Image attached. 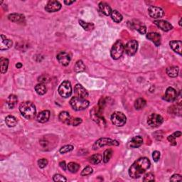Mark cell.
Masks as SVG:
<instances>
[{"mask_svg":"<svg viewBox=\"0 0 182 182\" xmlns=\"http://www.w3.org/2000/svg\"><path fill=\"white\" fill-rule=\"evenodd\" d=\"M151 162L147 157L136 160L129 169V175L132 179H138L150 167Z\"/></svg>","mask_w":182,"mask_h":182,"instance_id":"obj_1","label":"cell"},{"mask_svg":"<svg viewBox=\"0 0 182 182\" xmlns=\"http://www.w3.org/2000/svg\"><path fill=\"white\" fill-rule=\"evenodd\" d=\"M19 111L21 115L27 120H32L36 116V108L35 105L31 102H23L19 106Z\"/></svg>","mask_w":182,"mask_h":182,"instance_id":"obj_2","label":"cell"},{"mask_svg":"<svg viewBox=\"0 0 182 182\" xmlns=\"http://www.w3.org/2000/svg\"><path fill=\"white\" fill-rule=\"evenodd\" d=\"M70 104L72 108L76 111H81L85 110L89 106V102L85 98L79 97H73L70 100Z\"/></svg>","mask_w":182,"mask_h":182,"instance_id":"obj_3","label":"cell"},{"mask_svg":"<svg viewBox=\"0 0 182 182\" xmlns=\"http://www.w3.org/2000/svg\"><path fill=\"white\" fill-rule=\"evenodd\" d=\"M124 51H125V46H124L123 43L120 40L117 41L112 46V49H111V57L114 60L120 59Z\"/></svg>","mask_w":182,"mask_h":182,"instance_id":"obj_4","label":"cell"},{"mask_svg":"<svg viewBox=\"0 0 182 182\" xmlns=\"http://www.w3.org/2000/svg\"><path fill=\"white\" fill-rule=\"evenodd\" d=\"M119 145L120 142L115 140H112L110 138H100L95 142L93 148L94 150H96V149L104 146H118Z\"/></svg>","mask_w":182,"mask_h":182,"instance_id":"obj_5","label":"cell"},{"mask_svg":"<svg viewBox=\"0 0 182 182\" xmlns=\"http://www.w3.org/2000/svg\"><path fill=\"white\" fill-rule=\"evenodd\" d=\"M111 122L117 127H123L127 122V117L123 112H115L111 115Z\"/></svg>","mask_w":182,"mask_h":182,"instance_id":"obj_6","label":"cell"},{"mask_svg":"<svg viewBox=\"0 0 182 182\" xmlns=\"http://www.w3.org/2000/svg\"><path fill=\"white\" fill-rule=\"evenodd\" d=\"M58 91H59V95H61V97L65 98H69L70 96L72 95L71 84H70V83L68 80L63 81L59 86Z\"/></svg>","mask_w":182,"mask_h":182,"instance_id":"obj_7","label":"cell"},{"mask_svg":"<svg viewBox=\"0 0 182 182\" xmlns=\"http://www.w3.org/2000/svg\"><path fill=\"white\" fill-rule=\"evenodd\" d=\"M164 119L161 115L152 113L150 115H149L147 118V123L152 127H157L163 123Z\"/></svg>","mask_w":182,"mask_h":182,"instance_id":"obj_8","label":"cell"},{"mask_svg":"<svg viewBox=\"0 0 182 182\" xmlns=\"http://www.w3.org/2000/svg\"><path fill=\"white\" fill-rule=\"evenodd\" d=\"M138 49V43L135 40H130L125 46V51L128 55H134Z\"/></svg>","mask_w":182,"mask_h":182,"instance_id":"obj_9","label":"cell"},{"mask_svg":"<svg viewBox=\"0 0 182 182\" xmlns=\"http://www.w3.org/2000/svg\"><path fill=\"white\" fill-rule=\"evenodd\" d=\"M91 117H92L93 121H95L96 123H98L100 125H103L105 124V121L101 115V110L99 108H94L91 112Z\"/></svg>","mask_w":182,"mask_h":182,"instance_id":"obj_10","label":"cell"},{"mask_svg":"<svg viewBox=\"0 0 182 182\" xmlns=\"http://www.w3.org/2000/svg\"><path fill=\"white\" fill-rule=\"evenodd\" d=\"M149 15L152 18L159 19L164 16V12L162 8L155 6H151L148 8Z\"/></svg>","mask_w":182,"mask_h":182,"instance_id":"obj_11","label":"cell"},{"mask_svg":"<svg viewBox=\"0 0 182 182\" xmlns=\"http://www.w3.org/2000/svg\"><path fill=\"white\" fill-rule=\"evenodd\" d=\"M61 4L58 1H49L45 6V10L48 12H56L61 9Z\"/></svg>","mask_w":182,"mask_h":182,"instance_id":"obj_12","label":"cell"},{"mask_svg":"<svg viewBox=\"0 0 182 182\" xmlns=\"http://www.w3.org/2000/svg\"><path fill=\"white\" fill-rule=\"evenodd\" d=\"M177 98V92L174 88H173L172 87H169L166 89V93L164 95V100H165L166 101L172 102L176 100Z\"/></svg>","mask_w":182,"mask_h":182,"instance_id":"obj_13","label":"cell"},{"mask_svg":"<svg viewBox=\"0 0 182 182\" xmlns=\"http://www.w3.org/2000/svg\"><path fill=\"white\" fill-rule=\"evenodd\" d=\"M70 59H71L70 55L68 53L65 52V51H62V52L59 53L57 55L58 61L63 66H67L69 65Z\"/></svg>","mask_w":182,"mask_h":182,"instance_id":"obj_14","label":"cell"},{"mask_svg":"<svg viewBox=\"0 0 182 182\" xmlns=\"http://www.w3.org/2000/svg\"><path fill=\"white\" fill-rule=\"evenodd\" d=\"M13 42L12 40L9 39L4 35H1V39H0V49L2 51L7 50L12 47Z\"/></svg>","mask_w":182,"mask_h":182,"instance_id":"obj_15","label":"cell"},{"mask_svg":"<svg viewBox=\"0 0 182 182\" xmlns=\"http://www.w3.org/2000/svg\"><path fill=\"white\" fill-rule=\"evenodd\" d=\"M155 25H157L160 29L164 31H169L173 29V26L168 21L164 20H157L155 21Z\"/></svg>","mask_w":182,"mask_h":182,"instance_id":"obj_16","label":"cell"},{"mask_svg":"<svg viewBox=\"0 0 182 182\" xmlns=\"http://www.w3.org/2000/svg\"><path fill=\"white\" fill-rule=\"evenodd\" d=\"M74 93L77 97L85 98L88 97V93L80 84H77L74 87Z\"/></svg>","mask_w":182,"mask_h":182,"instance_id":"obj_17","label":"cell"},{"mask_svg":"<svg viewBox=\"0 0 182 182\" xmlns=\"http://www.w3.org/2000/svg\"><path fill=\"white\" fill-rule=\"evenodd\" d=\"M147 38L151 41H152L157 46H159L161 44L162 37L160 34L157 32H150V33L147 34Z\"/></svg>","mask_w":182,"mask_h":182,"instance_id":"obj_18","label":"cell"},{"mask_svg":"<svg viewBox=\"0 0 182 182\" xmlns=\"http://www.w3.org/2000/svg\"><path fill=\"white\" fill-rule=\"evenodd\" d=\"M142 143H143V140L142 137L135 136L134 137H132V140H130V142L129 143V147L133 149L139 148V147L142 146Z\"/></svg>","mask_w":182,"mask_h":182,"instance_id":"obj_19","label":"cell"},{"mask_svg":"<svg viewBox=\"0 0 182 182\" xmlns=\"http://www.w3.org/2000/svg\"><path fill=\"white\" fill-rule=\"evenodd\" d=\"M50 111L48 110H44L42 112L38 113L37 115V121L40 123H46L47 121L48 120L49 118H50Z\"/></svg>","mask_w":182,"mask_h":182,"instance_id":"obj_20","label":"cell"},{"mask_svg":"<svg viewBox=\"0 0 182 182\" xmlns=\"http://www.w3.org/2000/svg\"><path fill=\"white\" fill-rule=\"evenodd\" d=\"M170 47L172 48V50L178 53L179 55H181V46L182 43L181 41H172L170 42Z\"/></svg>","mask_w":182,"mask_h":182,"instance_id":"obj_21","label":"cell"},{"mask_svg":"<svg viewBox=\"0 0 182 182\" xmlns=\"http://www.w3.org/2000/svg\"><path fill=\"white\" fill-rule=\"evenodd\" d=\"M99 9L102 14L105 15V16H110L112 12V9L109 4H108L105 2H100L99 4Z\"/></svg>","mask_w":182,"mask_h":182,"instance_id":"obj_22","label":"cell"},{"mask_svg":"<svg viewBox=\"0 0 182 182\" xmlns=\"http://www.w3.org/2000/svg\"><path fill=\"white\" fill-rule=\"evenodd\" d=\"M59 118L60 121L62 122L63 123H65L66 125H69L70 121L71 120V116H70L69 113L66 111H63V112H60Z\"/></svg>","mask_w":182,"mask_h":182,"instance_id":"obj_23","label":"cell"},{"mask_svg":"<svg viewBox=\"0 0 182 182\" xmlns=\"http://www.w3.org/2000/svg\"><path fill=\"white\" fill-rule=\"evenodd\" d=\"M8 19L10 21L17 23H22L25 20L24 16L19 14H11L8 16Z\"/></svg>","mask_w":182,"mask_h":182,"instance_id":"obj_24","label":"cell"},{"mask_svg":"<svg viewBox=\"0 0 182 182\" xmlns=\"http://www.w3.org/2000/svg\"><path fill=\"white\" fill-rule=\"evenodd\" d=\"M179 68L177 66H171L166 68V74L171 78H176L179 74Z\"/></svg>","mask_w":182,"mask_h":182,"instance_id":"obj_25","label":"cell"},{"mask_svg":"<svg viewBox=\"0 0 182 182\" xmlns=\"http://www.w3.org/2000/svg\"><path fill=\"white\" fill-rule=\"evenodd\" d=\"M132 27H133L134 29H135L136 30H137L141 34H146L147 28L142 22L137 23V21L135 23H132Z\"/></svg>","mask_w":182,"mask_h":182,"instance_id":"obj_26","label":"cell"},{"mask_svg":"<svg viewBox=\"0 0 182 182\" xmlns=\"http://www.w3.org/2000/svg\"><path fill=\"white\" fill-rule=\"evenodd\" d=\"M5 122L6 125L9 127H14L17 124L16 118L15 117L12 116V115H8V116L6 117Z\"/></svg>","mask_w":182,"mask_h":182,"instance_id":"obj_27","label":"cell"},{"mask_svg":"<svg viewBox=\"0 0 182 182\" xmlns=\"http://www.w3.org/2000/svg\"><path fill=\"white\" fill-rule=\"evenodd\" d=\"M18 101V98L15 95H10L9 96L8 99H7V105L9 106V108L10 109H13L16 106V102Z\"/></svg>","mask_w":182,"mask_h":182,"instance_id":"obj_28","label":"cell"},{"mask_svg":"<svg viewBox=\"0 0 182 182\" xmlns=\"http://www.w3.org/2000/svg\"><path fill=\"white\" fill-rule=\"evenodd\" d=\"M110 16H111V18H112V20L116 23L121 22L122 20H123V19L122 14L119 12H117V10L112 11Z\"/></svg>","mask_w":182,"mask_h":182,"instance_id":"obj_29","label":"cell"},{"mask_svg":"<svg viewBox=\"0 0 182 182\" xmlns=\"http://www.w3.org/2000/svg\"><path fill=\"white\" fill-rule=\"evenodd\" d=\"M35 91L38 95H43L46 94L47 92V88L44 83H39V84H37L35 86Z\"/></svg>","mask_w":182,"mask_h":182,"instance_id":"obj_30","label":"cell"},{"mask_svg":"<svg viewBox=\"0 0 182 182\" xmlns=\"http://www.w3.org/2000/svg\"><path fill=\"white\" fill-rule=\"evenodd\" d=\"M146 104L147 102L144 98H138L134 102V108H136V110H142L145 108Z\"/></svg>","mask_w":182,"mask_h":182,"instance_id":"obj_31","label":"cell"},{"mask_svg":"<svg viewBox=\"0 0 182 182\" xmlns=\"http://www.w3.org/2000/svg\"><path fill=\"white\" fill-rule=\"evenodd\" d=\"M89 161L93 164H98L102 161V156L100 154H95L89 158Z\"/></svg>","mask_w":182,"mask_h":182,"instance_id":"obj_32","label":"cell"},{"mask_svg":"<svg viewBox=\"0 0 182 182\" xmlns=\"http://www.w3.org/2000/svg\"><path fill=\"white\" fill-rule=\"evenodd\" d=\"M74 70L76 73H80L84 71L85 70V66L83 62L80 60V61H78L75 64L74 66Z\"/></svg>","mask_w":182,"mask_h":182,"instance_id":"obj_33","label":"cell"},{"mask_svg":"<svg viewBox=\"0 0 182 182\" xmlns=\"http://www.w3.org/2000/svg\"><path fill=\"white\" fill-rule=\"evenodd\" d=\"M0 65H1V73H5L8 70L9 60L7 59L2 58L1 61H0Z\"/></svg>","mask_w":182,"mask_h":182,"instance_id":"obj_34","label":"cell"},{"mask_svg":"<svg viewBox=\"0 0 182 182\" xmlns=\"http://www.w3.org/2000/svg\"><path fill=\"white\" fill-rule=\"evenodd\" d=\"M68 171L71 173H76L80 169V165L76 162H70L67 165Z\"/></svg>","mask_w":182,"mask_h":182,"instance_id":"obj_35","label":"cell"},{"mask_svg":"<svg viewBox=\"0 0 182 182\" xmlns=\"http://www.w3.org/2000/svg\"><path fill=\"white\" fill-rule=\"evenodd\" d=\"M79 24H80L81 27L83 28V29L85 30V31H91V30H93L95 27V26L93 23H87L85 22L84 21L79 20Z\"/></svg>","mask_w":182,"mask_h":182,"instance_id":"obj_36","label":"cell"},{"mask_svg":"<svg viewBox=\"0 0 182 182\" xmlns=\"http://www.w3.org/2000/svg\"><path fill=\"white\" fill-rule=\"evenodd\" d=\"M112 156V150L110 149H106L105 151L104 152L103 154V162L105 163H108V162L110 161Z\"/></svg>","mask_w":182,"mask_h":182,"instance_id":"obj_37","label":"cell"},{"mask_svg":"<svg viewBox=\"0 0 182 182\" xmlns=\"http://www.w3.org/2000/svg\"><path fill=\"white\" fill-rule=\"evenodd\" d=\"M73 148L74 147L73 145H65V146L62 147L60 149L59 152L61 154H66V153L69 152H70V151H72L73 149Z\"/></svg>","mask_w":182,"mask_h":182,"instance_id":"obj_38","label":"cell"},{"mask_svg":"<svg viewBox=\"0 0 182 182\" xmlns=\"http://www.w3.org/2000/svg\"><path fill=\"white\" fill-rule=\"evenodd\" d=\"M80 123H82V120H81L80 118H78V117L73 118V117H71V120H70V121L69 125L78 126L80 125Z\"/></svg>","mask_w":182,"mask_h":182,"instance_id":"obj_39","label":"cell"},{"mask_svg":"<svg viewBox=\"0 0 182 182\" xmlns=\"http://www.w3.org/2000/svg\"><path fill=\"white\" fill-rule=\"evenodd\" d=\"M93 172V168H91V166H87L81 172V176H88V175L91 174Z\"/></svg>","mask_w":182,"mask_h":182,"instance_id":"obj_40","label":"cell"},{"mask_svg":"<svg viewBox=\"0 0 182 182\" xmlns=\"http://www.w3.org/2000/svg\"><path fill=\"white\" fill-rule=\"evenodd\" d=\"M144 181H155V175L152 173H148L145 175L144 179H143Z\"/></svg>","mask_w":182,"mask_h":182,"instance_id":"obj_41","label":"cell"},{"mask_svg":"<svg viewBox=\"0 0 182 182\" xmlns=\"http://www.w3.org/2000/svg\"><path fill=\"white\" fill-rule=\"evenodd\" d=\"M53 181H66L67 179H66L63 176H62L61 174H55L53 176Z\"/></svg>","mask_w":182,"mask_h":182,"instance_id":"obj_42","label":"cell"},{"mask_svg":"<svg viewBox=\"0 0 182 182\" xmlns=\"http://www.w3.org/2000/svg\"><path fill=\"white\" fill-rule=\"evenodd\" d=\"M38 166H39L40 168H44L46 167L47 166V164H48V161H47V159H41L38 161Z\"/></svg>","mask_w":182,"mask_h":182,"instance_id":"obj_43","label":"cell"},{"mask_svg":"<svg viewBox=\"0 0 182 182\" xmlns=\"http://www.w3.org/2000/svg\"><path fill=\"white\" fill-rule=\"evenodd\" d=\"M160 156H161V155H160V152L159 151H154L153 153H152V158L154 159V161H155V162H157L158 161H159V159H160Z\"/></svg>","mask_w":182,"mask_h":182,"instance_id":"obj_44","label":"cell"},{"mask_svg":"<svg viewBox=\"0 0 182 182\" xmlns=\"http://www.w3.org/2000/svg\"><path fill=\"white\" fill-rule=\"evenodd\" d=\"M176 137L173 135V134H172V135H170L167 137V140L169 142H170V144L173 145V146H175V145H177V141H176Z\"/></svg>","mask_w":182,"mask_h":182,"instance_id":"obj_45","label":"cell"},{"mask_svg":"<svg viewBox=\"0 0 182 182\" xmlns=\"http://www.w3.org/2000/svg\"><path fill=\"white\" fill-rule=\"evenodd\" d=\"M171 181H182V177L179 174H174L171 177L170 179Z\"/></svg>","mask_w":182,"mask_h":182,"instance_id":"obj_46","label":"cell"},{"mask_svg":"<svg viewBox=\"0 0 182 182\" xmlns=\"http://www.w3.org/2000/svg\"><path fill=\"white\" fill-rule=\"evenodd\" d=\"M38 81H39L40 83H48L49 81V78L48 76H41V77L38 78Z\"/></svg>","mask_w":182,"mask_h":182,"instance_id":"obj_47","label":"cell"},{"mask_svg":"<svg viewBox=\"0 0 182 182\" xmlns=\"http://www.w3.org/2000/svg\"><path fill=\"white\" fill-rule=\"evenodd\" d=\"M60 166H61V169H63L64 171H66V168H67V165H66V162H61L59 164Z\"/></svg>","mask_w":182,"mask_h":182,"instance_id":"obj_48","label":"cell"},{"mask_svg":"<svg viewBox=\"0 0 182 182\" xmlns=\"http://www.w3.org/2000/svg\"><path fill=\"white\" fill-rule=\"evenodd\" d=\"M173 135H174L175 137H181V132H179V131H177V132H174V134H172Z\"/></svg>","mask_w":182,"mask_h":182,"instance_id":"obj_49","label":"cell"},{"mask_svg":"<svg viewBox=\"0 0 182 182\" xmlns=\"http://www.w3.org/2000/svg\"><path fill=\"white\" fill-rule=\"evenodd\" d=\"M75 1H64V3H65L66 5H70V4H72L74 3Z\"/></svg>","mask_w":182,"mask_h":182,"instance_id":"obj_50","label":"cell"},{"mask_svg":"<svg viewBox=\"0 0 182 182\" xmlns=\"http://www.w3.org/2000/svg\"><path fill=\"white\" fill-rule=\"evenodd\" d=\"M16 67L17 68H21V67H22V64H21V63H18L16 64Z\"/></svg>","mask_w":182,"mask_h":182,"instance_id":"obj_51","label":"cell"},{"mask_svg":"<svg viewBox=\"0 0 182 182\" xmlns=\"http://www.w3.org/2000/svg\"><path fill=\"white\" fill-rule=\"evenodd\" d=\"M179 25L181 26V19H180V21H179Z\"/></svg>","mask_w":182,"mask_h":182,"instance_id":"obj_52","label":"cell"}]
</instances>
